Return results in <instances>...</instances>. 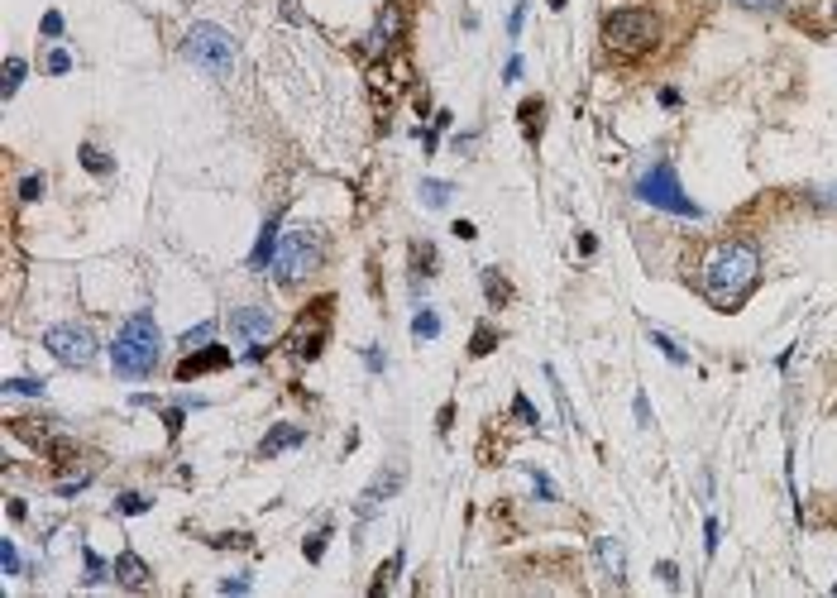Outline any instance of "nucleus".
Returning a JSON list of instances; mask_svg holds the SVG:
<instances>
[{
	"mask_svg": "<svg viewBox=\"0 0 837 598\" xmlns=\"http://www.w3.org/2000/svg\"><path fill=\"white\" fill-rule=\"evenodd\" d=\"M761 283V249L751 240H718L699 263V292L718 312H737Z\"/></svg>",
	"mask_w": 837,
	"mask_h": 598,
	"instance_id": "obj_1",
	"label": "nucleus"
},
{
	"mask_svg": "<svg viewBox=\"0 0 837 598\" xmlns=\"http://www.w3.org/2000/svg\"><path fill=\"white\" fill-rule=\"evenodd\" d=\"M158 355H163V336H158V321L153 312H134L130 321L120 326V336L110 340V369L120 379H149L158 369Z\"/></svg>",
	"mask_w": 837,
	"mask_h": 598,
	"instance_id": "obj_2",
	"label": "nucleus"
},
{
	"mask_svg": "<svg viewBox=\"0 0 837 598\" xmlns=\"http://www.w3.org/2000/svg\"><path fill=\"white\" fill-rule=\"evenodd\" d=\"M661 44V20L646 5H622L603 20V48L618 58H646Z\"/></svg>",
	"mask_w": 837,
	"mask_h": 598,
	"instance_id": "obj_3",
	"label": "nucleus"
},
{
	"mask_svg": "<svg viewBox=\"0 0 837 598\" xmlns=\"http://www.w3.org/2000/svg\"><path fill=\"white\" fill-rule=\"evenodd\" d=\"M320 263H326V235L320 230H297L287 240H278V254H273V278L278 287H297L306 283Z\"/></svg>",
	"mask_w": 837,
	"mask_h": 598,
	"instance_id": "obj_4",
	"label": "nucleus"
},
{
	"mask_svg": "<svg viewBox=\"0 0 837 598\" xmlns=\"http://www.w3.org/2000/svg\"><path fill=\"white\" fill-rule=\"evenodd\" d=\"M632 192H636V201L655 206V211L685 216V220H704V206L694 201V197H685V187H679V177H675L670 163H651V168L632 183Z\"/></svg>",
	"mask_w": 837,
	"mask_h": 598,
	"instance_id": "obj_5",
	"label": "nucleus"
},
{
	"mask_svg": "<svg viewBox=\"0 0 837 598\" xmlns=\"http://www.w3.org/2000/svg\"><path fill=\"white\" fill-rule=\"evenodd\" d=\"M183 58L197 63L206 77H230L235 58H240V44H235L220 24H192L187 38H183Z\"/></svg>",
	"mask_w": 837,
	"mask_h": 598,
	"instance_id": "obj_6",
	"label": "nucleus"
},
{
	"mask_svg": "<svg viewBox=\"0 0 837 598\" xmlns=\"http://www.w3.org/2000/svg\"><path fill=\"white\" fill-rule=\"evenodd\" d=\"M44 350L67 369H87V364H96V355H101V340H96V330L87 321H58V326L44 330Z\"/></svg>",
	"mask_w": 837,
	"mask_h": 598,
	"instance_id": "obj_7",
	"label": "nucleus"
},
{
	"mask_svg": "<svg viewBox=\"0 0 837 598\" xmlns=\"http://www.w3.org/2000/svg\"><path fill=\"white\" fill-rule=\"evenodd\" d=\"M326 312H330V297H320L312 302L302 316H297V330H292V340H287V350L302 359V364H312V359L326 350Z\"/></svg>",
	"mask_w": 837,
	"mask_h": 598,
	"instance_id": "obj_8",
	"label": "nucleus"
},
{
	"mask_svg": "<svg viewBox=\"0 0 837 598\" xmlns=\"http://www.w3.org/2000/svg\"><path fill=\"white\" fill-rule=\"evenodd\" d=\"M230 364H235V355L226 345H197V350H187V359L173 373H177V383H187V379H201V373H220Z\"/></svg>",
	"mask_w": 837,
	"mask_h": 598,
	"instance_id": "obj_9",
	"label": "nucleus"
},
{
	"mask_svg": "<svg viewBox=\"0 0 837 598\" xmlns=\"http://www.w3.org/2000/svg\"><path fill=\"white\" fill-rule=\"evenodd\" d=\"M402 34H407V15H402V5H383L379 24H373L369 38H364V53H369V58H383V53L393 48Z\"/></svg>",
	"mask_w": 837,
	"mask_h": 598,
	"instance_id": "obj_10",
	"label": "nucleus"
},
{
	"mask_svg": "<svg viewBox=\"0 0 837 598\" xmlns=\"http://www.w3.org/2000/svg\"><path fill=\"white\" fill-rule=\"evenodd\" d=\"M230 330H235L244 345H269V336H273V312H269V307H235V312H230Z\"/></svg>",
	"mask_w": 837,
	"mask_h": 598,
	"instance_id": "obj_11",
	"label": "nucleus"
},
{
	"mask_svg": "<svg viewBox=\"0 0 837 598\" xmlns=\"http://www.w3.org/2000/svg\"><path fill=\"white\" fill-rule=\"evenodd\" d=\"M297 445H306V431L292 426V422H278V426H269V436L259 440V460H273V455L297 450Z\"/></svg>",
	"mask_w": 837,
	"mask_h": 598,
	"instance_id": "obj_12",
	"label": "nucleus"
},
{
	"mask_svg": "<svg viewBox=\"0 0 837 598\" xmlns=\"http://www.w3.org/2000/svg\"><path fill=\"white\" fill-rule=\"evenodd\" d=\"M436 269H440L436 244H431V240H416V244H412V292H422L431 278H436Z\"/></svg>",
	"mask_w": 837,
	"mask_h": 598,
	"instance_id": "obj_13",
	"label": "nucleus"
},
{
	"mask_svg": "<svg viewBox=\"0 0 837 598\" xmlns=\"http://www.w3.org/2000/svg\"><path fill=\"white\" fill-rule=\"evenodd\" d=\"M278 220H283V216H269V220H263V230H259V240H254V254H249V269H273V254H278Z\"/></svg>",
	"mask_w": 837,
	"mask_h": 598,
	"instance_id": "obj_14",
	"label": "nucleus"
},
{
	"mask_svg": "<svg viewBox=\"0 0 837 598\" xmlns=\"http://www.w3.org/2000/svg\"><path fill=\"white\" fill-rule=\"evenodd\" d=\"M115 584H124V589H149V565L139 560L134 551H120V560H115Z\"/></svg>",
	"mask_w": 837,
	"mask_h": 598,
	"instance_id": "obj_15",
	"label": "nucleus"
},
{
	"mask_svg": "<svg viewBox=\"0 0 837 598\" xmlns=\"http://www.w3.org/2000/svg\"><path fill=\"white\" fill-rule=\"evenodd\" d=\"M594 555H598V569H603L612 584H622V575H627V565H622V541H598Z\"/></svg>",
	"mask_w": 837,
	"mask_h": 598,
	"instance_id": "obj_16",
	"label": "nucleus"
},
{
	"mask_svg": "<svg viewBox=\"0 0 837 598\" xmlns=\"http://www.w3.org/2000/svg\"><path fill=\"white\" fill-rule=\"evenodd\" d=\"M397 489H402V465H388V469H383V479H373V483H369V493H364V508L383 503V498H393Z\"/></svg>",
	"mask_w": 837,
	"mask_h": 598,
	"instance_id": "obj_17",
	"label": "nucleus"
},
{
	"mask_svg": "<svg viewBox=\"0 0 837 598\" xmlns=\"http://www.w3.org/2000/svg\"><path fill=\"white\" fill-rule=\"evenodd\" d=\"M77 158H81V168L96 173V177H110V173H115V158L101 154L96 144H81V149H77Z\"/></svg>",
	"mask_w": 837,
	"mask_h": 598,
	"instance_id": "obj_18",
	"label": "nucleus"
},
{
	"mask_svg": "<svg viewBox=\"0 0 837 598\" xmlns=\"http://www.w3.org/2000/svg\"><path fill=\"white\" fill-rule=\"evenodd\" d=\"M483 297L493 302V307H508L512 302V287H508V278H502L498 269H483Z\"/></svg>",
	"mask_w": 837,
	"mask_h": 598,
	"instance_id": "obj_19",
	"label": "nucleus"
},
{
	"mask_svg": "<svg viewBox=\"0 0 837 598\" xmlns=\"http://www.w3.org/2000/svg\"><path fill=\"white\" fill-rule=\"evenodd\" d=\"M488 350H498V330L488 326V321H479V326H474V336H469V359H483Z\"/></svg>",
	"mask_w": 837,
	"mask_h": 598,
	"instance_id": "obj_20",
	"label": "nucleus"
},
{
	"mask_svg": "<svg viewBox=\"0 0 837 598\" xmlns=\"http://www.w3.org/2000/svg\"><path fill=\"white\" fill-rule=\"evenodd\" d=\"M646 340H651V345H655V350H661V355L670 359V364H689V355H685V350H679V345H675V340H670V336H665V330H646Z\"/></svg>",
	"mask_w": 837,
	"mask_h": 598,
	"instance_id": "obj_21",
	"label": "nucleus"
},
{
	"mask_svg": "<svg viewBox=\"0 0 837 598\" xmlns=\"http://www.w3.org/2000/svg\"><path fill=\"white\" fill-rule=\"evenodd\" d=\"M412 336H422V340H436V336H440V316L431 312V307H422V312L412 316Z\"/></svg>",
	"mask_w": 837,
	"mask_h": 598,
	"instance_id": "obj_22",
	"label": "nucleus"
},
{
	"mask_svg": "<svg viewBox=\"0 0 837 598\" xmlns=\"http://www.w3.org/2000/svg\"><path fill=\"white\" fill-rule=\"evenodd\" d=\"M402 560H407V555H402V551H397V555H393V560H388V565H383V575H373V584H369V594H373V598H379V594H388V584H393V579L402 575Z\"/></svg>",
	"mask_w": 837,
	"mask_h": 598,
	"instance_id": "obj_23",
	"label": "nucleus"
},
{
	"mask_svg": "<svg viewBox=\"0 0 837 598\" xmlns=\"http://www.w3.org/2000/svg\"><path fill=\"white\" fill-rule=\"evenodd\" d=\"M81 560H87V579H81V584H101V579H110V575H115V569H110V565H106V560H101V555H96L91 546L81 551Z\"/></svg>",
	"mask_w": 837,
	"mask_h": 598,
	"instance_id": "obj_24",
	"label": "nucleus"
},
{
	"mask_svg": "<svg viewBox=\"0 0 837 598\" xmlns=\"http://www.w3.org/2000/svg\"><path fill=\"white\" fill-rule=\"evenodd\" d=\"M5 397H44V379H5Z\"/></svg>",
	"mask_w": 837,
	"mask_h": 598,
	"instance_id": "obj_25",
	"label": "nucleus"
},
{
	"mask_svg": "<svg viewBox=\"0 0 837 598\" xmlns=\"http://www.w3.org/2000/svg\"><path fill=\"white\" fill-rule=\"evenodd\" d=\"M450 197H455L450 183H436V177H426V183H422V201H426V206H445Z\"/></svg>",
	"mask_w": 837,
	"mask_h": 598,
	"instance_id": "obj_26",
	"label": "nucleus"
},
{
	"mask_svg": "<svg viewBox=\"0 0 837 598\" xmlns=\"http://www.w3.org/2000/svg\"><path fill=\"white\" fill-rule=\"evenodd\" d=\"M517 115H522V124H526V139H536V134H541V115H546V106H541V101H522Z\"/></svg>",
	"mask_w": 837,
	"mask_h": 598,
	"instance_id": "obj_27",
	"label": "nucleus"
},
{
	"mask_svg": "<svg viewBox=\"0 0 837 598\" xmlns=\"http://www.w3.org/2000/svg\"><path fill=\"white\" fill-rule=\"evenodd\" d=\"M24 73H30V63H24V58H5V96H15V91H20Z\"/></svg>",
	"mask_w": 837,
	"mask_h": 598,
	"instance_id": "obj_28",
	"label": "nucleus"
},
{
	"mask_svg": "<svg viewBox=\"0 0 837 598\" xmlns=\"http://www.w3.org/2000/svg\"><path fill=\"white\" fill-rule=\"evenodd\" d=\"M44 73H48V77H63V73H73V53H67V48H53L48 58H44Z\"/></svg>",
	"mask_w": 837,
	"mask_h": 598,
	"instance_id": "obj_29",
	"label": "nucleus"
},
{
	"mask_svg": "<svg viewBox=\"0 0 837 598\" xmlns=\"http://www.w3.org/2000/svg\"><path fill=\"white\" fill-rule=\"evenodd\" d=\"M149 503H153V498H144V493H120V512H124V517H139V512H149Z\"/></svg>",
	"mask_w": 837,
	"mask_h": 598,
	"instance_id": "obj_30",
	"label": "nucleus"
},
{
	"mask_svg": "<svg viewBox=\"0 0 837 598\" xmlns=\"http://www.w3.org/2000/svg\"><path fill=\"white\" fill-rule=\"evenodd\" d=\"M211 336H216V321H201L197 330H187V336H183V350H197V345H211Z\"/></svg>",
	"mask_w": 837,
	"mask_h": 598,
	"instance_id": "obj_31",
	"label": "nucleus"
},
{
	"mask_svg": "<svg viewBox=\"0 0 837 598\" xmlns=\"http://www.w3.org/2000/svg\"><path fill=\"white\" fill-rule=\"evenodd\" d=\"M512 416H517V422H526V426H541V412L532 407V402H526V393L512 397Z\"/></svg>",
	"mask_w": 837,
	"mask_h": 598,
	"instance_id": "obj_32",
	"label": "nucleus"
},
{
	"mask_svg": "<svg viewBox=\"0 0 837 598\" xmlns=\"http://www.w3.org/2000/svg\"><path fill=\"white\" fill-rule=\"evenodd\" d=\"M732 5L751 10V15H780V10H785V0H732Z\"/></svg>",
	"mask_w": 837,
	"mask_h": 598,
	"instance_id": "obj_33",
	"label": "nucleus"
},
{
	"mask_svg": "<svg viewBox=\"0 0 837 598\" xmlns=\"http://www.w3.org/2000/svg\"><path fill=\"white\" fill-rule=\"evenodd\" d=\"M326 541H330V526H320L316 536H306V546H302V551H306V560H312V565L320 560V551H326Z\"/></svg>",
	"mask_w": 837,
	"mask_h": 598,
	"instance_id": "obj_34",
	"label": "nucleus"
},
{
	"mask_svg": "<svg viewBox=\"0 0 837 598\" xmlns=\"http://www.w3.org/2000/svg\"><path fill=\"white\" fill-rule=\"evenodd\" d=\"M0 569H5V575H20V551H15V541H0Z\"/></svg>",
	"mask_w": 837,
	"mask_h": 598,
	"instance_id": "obj_35",
	"label": "nucleus"
},
{
	"mask_svg": "<svg viewBox=\"0 0 837 598\" xmlns=\"http://www.w3.org/2000/svg\"><path fill=\"white\" fill-rule=\"evenodd\" d=\"M20 197H24V201H38V197H44V173H30V177H24V183H20Z\"/></svg>",
	"mask_w": 837,
	"mask_h": 598,
	"instance_id": "obj_36",
	"label": "nucleus"
},
{
	"mask_svg": "<svg viewBox=\"0 0 837 598\" xmlns=\"http://www.w3.org/2000/svg\"><path fill=\"white\" fill-rule=\"evenodd\" d=\"M704 555H708V560L718 555V517H708V522H704Z\"/></svg>",
	"mask_w": 837,
	"mask_h": 598,
	"instance_id": "obj_37",
	"label": "nucleus"
},
{
	"mask_svg": "<svg viewBox=\"0 0 837 598\" xmlns=\"http://www.w3.org/2000/svg\"><path fill=\"white\" fill-rule=\"evenodd\" d=\"M364 364H369V373H383V364H388L383 345H369V350H364Z\"/></svg>",
	"mask_w": 837,
	"mask_h": 598,
	"instance_id": "obj_38",
	"label": "nucleus"
},
{
	"mask_svg": "<svg viewBox=\"0 0 837 598\" xmlns=\"http://www.w3.org/2000/svg\"><path fill=\"white\" fill-rule=\"evenodd\" d=\"M522 20H526V0H517V5H512V15H508V34L512 38L522 34Z\"/></svg>",
	"mask_w": 837,
	"mask_h": 598,
	"instance_id": "obj_39",
	"label": "nucleus"
},
{
	"mask_svg": "<svg viewBox=\"0 0 837 598\" xmlns=\"http://www.w3.org/2000/svg\"><path fill=\"white\" fill-rule=\"evenodd\" d=\"M87 483H91V474H77V479H63V483H58V493H63V498H73V493H81V489H87Z\"/></svg>",
	"mask_w": 837,
	"mask_h": 598,
	"instance_id": "obj_40",
	"label": "nucleus"
},
{
	"mask_svg": "<svg viewBox=\"0 0 837 598\" xmlns=\"http://www.w3.org/2000/svg\"><path fill=\"white\" fill-rule=\"evenodd\" d=\"M532 483H536V493H541V498H546V503H555V498H560V493H555V489H551V479H546V474H541V469H532Z\"/></svg>",
	"mask_w": 837,
	"mask_h": 598,
	"instance_id": "obj_41",
	"label": "nucleus"
},
{
	"mask_svg": "<svg viewBox=\"0 0 837 598\" xmlns=\"http://www.w3.org/2000/svg\"><path fill=\"white\" fill-rule=\"evenodd\" d=\"M38 30H44L48 38H58V34H63V15H58V10H48V15H44V24H38Z\"/></svg>",
	"mask_w": 837,
	"mask_h": 598,
	"instance_id": "obj_42",
	"label": "nucleus"
},
{
	"mask_svg": "<svg viewBox=\"0 0 837 598\" xmlns=\"http://www.w3.org/2000/svg\"><path fill=\"white\" fill-rule=\"evenodd\" d=\"M450 422H455V402H445V407H440V416H436V431H440V436L450 431Z\"/></svg>",
	"mask_w": 837,
	"mask_h": 598,
	"instance_id": "obj_43",
	"label": "nucleus"
},
{
	"mask_svg": "<svg viewBox=\"0 0 837 598\" xmlns=\"http://www.w3.org/2000/svg\"><path fill=\"white\" fill-rule=\"evenodd\" d=\"M220 589H226V594H244V589H249V575H235V579H220Z\"/></svg>",
	"mask_w": 837,
	"mask_h": 598,
	"instance_id": "obj_44",
	"label": "nucleus"
},
{
	"mask_svg": "<svg viewBox=\"0 0 837 598\" xmlns=\"http://www.w3.org/2000/svg\"><path fill=\"white\" fill-rule=\"evenodd\" d=\"M636 422L651 426V402H646V393H636Z\"/></svg>",
	"mask_w": 837,
	"mask_h": 598,
	"instance_id": "obj_45",
	"label": "nucleus"
},
{
	"mask_svg": "<svg viewBox=\"0 0 837 598\" xmlns=\"http://www.w3.org/2000/svg\"><path fill=\"white\" fill-rule=\"evenodd\" d=\"M655 575H661L665 584H679V569H675V565H670V560H665V565H655Z\"/></svg>",
	"mask_w": 837,
	"mask_h": 598,
	"instance_id": "obj_46",
	"label": "nucleus"
},
{
	"mask_svg": "<svg viewBox=\"0 0 837 598\" xmlns=\"http://www.w3.org/2000/svg\"><path fill=\"white\" fill-rule=\"evenodd\" d=\"M502 77H508V81H517V77H522V58H517V53L508 58V73H502Z\"/></svg>",
	"mask_w": 837,
	"mask_h": 598,
	"instance_id": "obj_47",
	"label": "nucleus"
},
{
	"mask_svg": "<svg viewBox=\"0 0 837 598\" xmlns=\"http://www.w3.org/2000/svg\"><path fill=\"white\" fill-rule=\"evenodd\" d=\"M661 106H665V110H675V106H679V91H675V87H665V91H661Z\"/></svg>",
	"mask_w": 837,
	"mask_h": 598,
	"instance_id": "obj_48",
	"label": "nucleus"
},
{
	"mask_svg": "<svg viewBox=\"0 0 837 598\" xmlns=\"http://www.w3.org/2000/svg\"><path fill=\"white\" fill-rule=\"evenodd\" d=\"M594 249H598V240H594L589 230H584V235H579V254H594Z\"/></svg>",
	"mask_w": 837,
	"mask_h": 598,
	"instance_id": "obj_49",
	"label": "nucleus"
},
{
	"mask_svg": "<svg viewBox=\"0 0 837 598\" xmlns=\"http://www.w3.org/2000/svg\"><path fill=\"white\" fill-rule=\"evenodd\" d=\"M546 5H551V10H565V0H546Z\"/></svg>",
	"mask_w": 837,
	"mask_h": 598,
	"instance_id": "obj_50",
	"label": "nucleus"
},
{
	"mask_svg": "<svg viewBox=\"0 0 837 598\" xmlns=\"http://www.w3.org/2000/svg\"><path fill=\"white\" fill-rule=\"evenodd\" d=\"M833 594H837V584H833Z\"/></svg>",
	"mask_w": 837,
	"mask_h": 598,
	"instance_id": "obj_51",
	"label": "nucleus"
}]
</instances>
